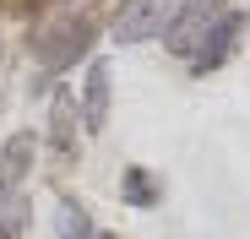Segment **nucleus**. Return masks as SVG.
Segmentation results:
<instances>
[{
    "label": "nucleus",
    "mask_w": 250,
    "mask_h": 239,
    "mask_svg": "<svg viewBox=\"0 0 250 239\" xmlns=\"http://www.w3.org/2000/svg\"><path fill=\"white\" fill-rule=\"evenodd\" d=\"M109 98H114L109 65L93 60V65H87V87H82V98H76V114H82V125H87V131H104V125H109Z\"/></svg>",
    "instance_id": "nucleus-6"
},
{
    "label": "nucleus",
    "mask_w": 250,
    "mask_h": 239,
    "mask_svg": "<svg viewBox=\"0 0 250 239\" xmlns=\"http://www.w3.org/2000/svg\"><path fill=\"white\" fill-rule=\"evenodd\" d=\"M55 6V0H0V11H6V17H44Z\"/></svg>",
    "instance_id": "nucleus-10"
},
{
    "label": "nucleus",
    "mask_w": 250,
    "mask_h": 239,
    "mask_svg": "<svg viewBox=\"0 0 250 239\" xmlns=\"http://www.w3.org/2000/svg\"><path fill=\"white\" fill-rule=\"evenodd\" d=\"M76 120H82L76 114V98L60 87L49 98V152H55V163H65V169L76 163Z\"/></svg>",
    "instance_id": "nucleus-5"
},
{
    "label": "nucleus",
    "mask_w": 250,
    "mask_h": 239,
    "mask_svg": "<svg viewBox=\"0 0 250 239\" xmlns=\"http://www.w3.org/2000/svg\"><path fill=\"white\" fill-rule=\"evenodd\" d=\"M245 27H250V17L229 6V11L218 17V27H212V33H207L201 44H196V55H190V71H196V76H212V71H218V65H223V60H229V55L239 49Z\"/></svg>",
    "instance_id": "nucleus-4"
},
{
    "label": "nucleus",
    "mask_w": 250,
    "mask_h": 239,
    "mask_svg": "<svg viewBox=\"0 0 250 239\" xmlns=\"http://www.w3.org/2000/svg\"><path fill=\"white\" fill-rule=\"evenodd\" d=\"M125 201H131V207H152L158 201V185H152V174L147 169H125Z\"/></svg>",
    "instance_id": "nucleus-9"
},
{
    "label": "nucleus",
    "mask_w": 250,
    "mask_h": 239,
    "mask_svg": "<svg viewBox=\"0 0 250 239\" xmlns=\"http://www.w3.org/2000/svg\"><path fill=\"white\" fill-rule=\"evenodd\" d=\"M223 11H229L223 0H185V6L169 17V27H163V44H169L174 55H185V60H190V55H196V44L218 27V17H223Z\"/></svg>",
    "instance_id": "nucleus-3"
},
{
    "label": "nucleus",
    "mask_w": 250,
    "mask_h": 239,
    "mask_svg": "<svg viewBox=\"0 0 250 239\" xmlns=\"http://www.w3.org/2000/svg\"><path fill=\"white\" fill-rule=\"evenodd\" d=\"M0 239H22V234H11V228H0Z\"/></svg>",
    "instance_id": "nucleus-11"
},
{
    "label": "nucleus",
    "mask_w": 250,
    "mask_h": 239,
    "mask_svg": "<svg viewBox=\"0 0 250 239\" xmlns=\"http://www.w3.org/2000/svg\"><path fill=\"white\" fill-rule=\"evenodd\" d=\"M60 239H98L93 218L82 201H71V196H60Z\"/></svg>",
    "instance_id": "nucleus-8"
},
{
    "label": "nucleus",
    "mask_w": 250,
    "mask_h": 239,
    "mask_svg": "<svg viewBox=\"0 0 250 239\" xmlns=\"http://www.w3.org/2000/svg\"><path fill=\"white\" fill-rule=\"evenodd\" d=\"M98 239H120V234H98Z\"/></svg>",
    "instance_id": "nucleus-12"
},
{
    "label": "nucleus",
    "mask_w": 250,
    "mask_h": 239,
    "mask_svg": "<svg viewBox=\"0 0 250 239\" xmlns=\"http://www.w3.org/2000/svg\"><path fill=\"white\" fill-rule=\"evenodd\" d=\"M104 27H109V0H55L27 27V49L44 71H71L76 60H87Z\"/></svg>",
    "instance_id": "nucleus-1"
},
{
    "label": "nucleus",
    "mask_w": 250,
    "mask_h": 239,
    "mask_svg": "<svg viewBox=\"0 0 250 239\" xmlns=\"http://www.w3.org/2000/svg\"><path fill=\"white\" fill-rule=\"evenodd\" d=\"M33 158H38V141H33V131H17L6 147H0V196L22 190V179H27V169H33Z\"/></svg>",
    "instance_id": "nucleus-7"
},
{
    "label": "nucleus",
    "mask_w": 250,
    "mask_h": 239,
    "mask_svg": "<svg viewBox=\"0 0 250 239\" xmlns=\"http://www.w3.org/2000/svg\"><path fill=\"white\" fill-rule=\"evenodd\" d=\"M174 6L169 0H120L109 17V38L114 44H147V38H163Z\"/></svg>",
    "instance_id": "nucleus-2"
}]
</instances>
